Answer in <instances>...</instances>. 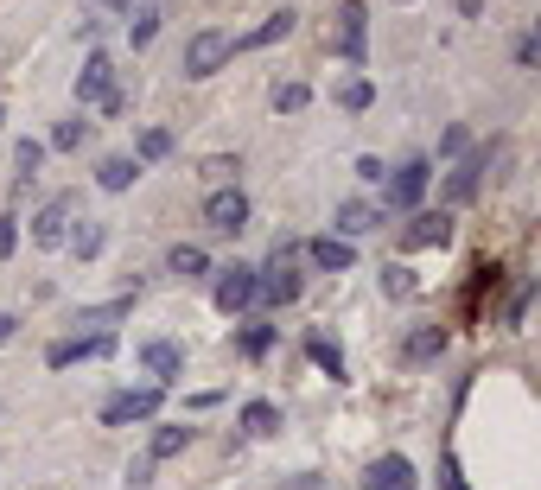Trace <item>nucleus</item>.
Listing matches in <instances>:
<instances>
[{"label":"nucleus","mask_w":541,"mask_h":490,"mask_svg":"<svg viewBox=\"0 0 541 490\" xmlns=\"http://www.w3.org/2000/svg\"><path fill=\"white\" fill-rule=\"evenodd\" d=\"M293 261H300V242L281 236V242L268 249V268H255V280H261L255 300H268V306H293V300H300L306 280H300V268H293Z\"/></svg>","instance_id":"f257e3e1"},{"label":"nucleus","mask_w":541,"mask_h":490,"mask_svg":"<svg viewBox=\"0 0 541 490\" xmlns=\"http://www.w3.org/2000/svg\"><path fill=\"white\" fill-rule=\"evenodd\" d=\"M236 51H230V32H217V26H204V32H191V45H185V77L191 83H204V77H217L223 64H230Z\"/></svg>","instance_id":"f03ea898"},{"label":"nucleus","mask_w":541,"mask_h":490,"mask_svg":"<svg viewBox=\"0 0 541 490\" xmlns=\"http://www.w3.org/2000/svg\"><path fill=\"white\" fill-rule=\"evenodd\" d=\"M204 230L211 236H242L249 230V198H242V185H217L211 198H204Z\"/></svg>","instance_id":"7ed1b4c3"},{"label":"nucleus","mask_w":541,"mask_h":490,"mask_svg":"<svg viewBox=\"0 0 541 490\" xmlns=\"http://www.w3.org/2000/svg\"><path fill=\"white\" fill-rule=\"evenodd\" d=\"M491 166H497V147H478V153H465V160L446 172V185H440V191H446V204H471Z\"/></svg>","instance_id":"20e7f679"},{"label":"nucleus","mask_w":541,"mask_h":490,"mask_svg":"<svg viewBox=\"0 0 541 490\" xmlns=\"http://www.w3.org/2000/svg\"><path fill=\"white\" fill-rule=\"evenodd\" d=\"M96 357H115V331H77V338L51 344L45 363L51 370H71V363H96Z\"/></svg>","instance_id":"39448f33"},{"label":"nucleus","mask_w":541,"mask_h":490,"mask_svg":"<svg viewBox=\"0 0 541 490\" xmlns=\"http://www.w3.org/2000/svg\"><path fill=\"white\" fill-rule=\"evenodd\" d=\"M160 401H166V389H128V395H115V401H102V427H134V420H153L160 414Z\"/></svg>","instance_id":"423d86ee"},{"label":"nucleus","mask_w":541,"mask_h":490,"mask_svg":"<svg viewBox=\"0 0 541 490\" xmlns=\"http://www.w3.org/2000/svg\"><path fill=\"white\" fill-rule=\"evenodd\" d=\"M427 185H433V160H408V166H395V179H389V204H382V217L389 210H414L427 198Z\"/></svg>","instance_id":"0eeeda50"},{"label":"nucleus","mask_w":541,"mask_h":490,"mask_svg":"<svg viewBox=\"0 0 541 490\" xmlns=\"http://www.w3.org/2000/svg\"><path fill=\"white\" fill-rule=\"evenodd\" d=\"M338 51H344L351 70L370 58V13H363V0H344L338 7Z\"/></svg>","instance_id":"6e6552de"},{"label":"nucleus","mask_w":541,"mask_h":490,"mask_svg":"<svg viewBox=\"0 0 541 490\" xmlns=\"http://www.w3.org/2000/svg\"><path fill=\"white\" fill-rule=\"evenodd\" d=\"M77 223V198H51L45 210H32V249H58Z\"/></svg>","instance_id":"1a4fd4ad"},{"label":"nucleus","mask_w":541,"mask_h":490,"mask_svg":"<svg viewBox=\"0 0 541 490\" xmlns=\"http://www.w3.org/2000/svg\"><path fill=\"white\" fill-rule=\"evenodd\" d=\"M255 287H261L255 268H242V261H236V268H223L217 274V312H230V319H236V312H249L255 306Z\"/></svg>","instance_id":"9d476101"},{"label":"nucleus","mask_w":541,"mask_h":490,"mask_svg":"<svg viewBox=\"0 0 541 490\" xmlns=\"http://www.w3.org/2000/svg\"><path fill=\"white\" fill-rule=\"evenodd\" d=\"M446 242H452V210H421L401 230V249H446Z\"/></svg>","instance_id":"9b49d317"},{"label":"nucleus","mask_w":541,"mask_h":490,"mask_svg":"<svg viewBox=\"0 0 541 490\" xmlns=\"http://www.w3.org/2000/svg\"><path fill=\"white\" fill-rule=\"evenodd\" d=\"M141 370L153 376V389H172V382L185 376V350L166 344V338H153V344H141Z\"/></svg>","instance_id":"f8f14e48"},{"label":"nucleus","mask_w":541,"mask_h":490,"mask_svg":"<svg viewBox=\"0 0 541 490\" xmlns=\"http://www.w3.org/2000/svg\"><path fill=\"white\" fill-rule=\"evenodd\" d=\"M109 90H115V58H109V51H90L83 70H77V102L90 109V102H102Z\"/></svg>","instance_id":"ddd939ff"},{"label":"nucleus","mask_w":541,"mask_h":490,"mask_svg":"<svg viewBox=\"0 0 541 490\" xmlns=\"http://www.w3.org/2000/svg\"><path fill=\"white\" fill-rule=\"evenodd\" d=\"M363 490H421V484H414V465L401 459V452H382V459H370V471H363Z\"/></svg>","instance_id":"4468645a"},{"label":"nucleus","mask_w":541,"mask_h":490,"mask_svg":"<svg viewBox=\"0 0 541 490\" xmlns=\"http://www.w3.org/2000/svg\"><path fill=\"white\" fill-rule=\"evenodd\" d=\"M331 223H338V230H331V236H344V242H351V236H370V230H382V223H389V217H382V204L344 198V204H338V217H331Z\"/></svg>","instance_id":"2eb2a0df"},{"label":"nucleus","mask_w":541,"mask_h":490,"mask_svg":"<svg viewBox=\"0 0 541 490\" xmlns=\"http://www.w3.org/2000/svg\"><path fill=\"white\" fill-rule=\"evenodd\" d=\"M293 20H300V13H293V7L268 13V20H261L255 32H242V39H230V51H268V45H281L287 32H293Z\"/></svg>","instance_id":"dca6fc26"},{"label":"nucleus","mask_w":541,"mask_h":490,"mask_svg":"<svg viewBox=\"0 0 541 490\" xmlns=\"http://www.w3.org/2000/svg\"><path fill=\"white\" fill-rule=\"evenodd\" d=\"M306 255H312V268L319 274H351L357 268V249L344 236H319V242H306Z\"/></svg>","instance_id":"f3484780"},{"label":"nucleus","mask_w":541,"mask_h":490,"mask_svg":"<svg viewBox=\"0 0 541 490\" xmlns=\"http://www.w3.org/2000/svg\"><path fill=\"white\" fill-rule=\"evenodd\" d=\"M134 312V293H121V300H102V306H77V331H109V325H121Z\"/></svg>","instance_id":"a211bd4d"},{"label":"nucleus","mask_w":541,"mask_h":490,"mask_svg":"<svg viewBox=\"0 0 541 490\" xmlns=\"http://www.w3.org/2000/svg\"><path fill=\"white\" fill-rule=\"evenodd\" d=\"M440 350H446V325H414L408 344H401V357H408V363H433Z\"/></svg>","instance_id":"6ab92c4d"},{"label":"nucleus","mask_w":541,"mask_h":490,"mask_svg":"<svg viewBox=\"0 0 541 490\" xmlns=\"http://www.w3.org/2000/svg\"><path fill=\"white\" fill-rule=\"evenodd\" d=\"M198 440V427H153V446H147V459L160 465V459H179V452Z\"/></svg>","instance_id":"aec40b11"},{"label":"nucleus","mask_w":541,"mask_h":490,"mask_svg":"<svg viewBox=\"0 0 541 490\" xmlns=\"http://www.w3.org/2000/svg\"><path fill=\"white\" fill-rule=\"evenodd\" d=\"M134 179H141V166H134L128 153H109V160L96 166V185H102V191H128Z\"/></svg>","instance_id":"412c9836"},{"label":"nucleus","mask_w":541,"mask_h":490,"mask_svg":"<svg viewBox=\"0 0 541 490\" xmlns=\"http://www.w3.org/2000/svg\"><path fill=\"white\" fill-rule=\"evenodd\" d=\"M166 274H179V280H198V274H211V255H204L198 242H179V249L166 255Z\"/></svg>","instance_id":"4be33fe9"},{"label":"nucleus","mask_w":541,"mask_h":490,"mask_svg":"<svg viewBox=\"0 0 541 490\" xmlns=\"http://www.w3.org/2000/svg\"><path fill=\"white\" fill-rule=\"evenodd\" d=\"M242 433H255V440H268L274 427H281V408H274V401H242Z\"/></svg>","instance_id":"5701e85b"},{"label":"nucleus","mask_w":541,"mask_h":490,"mask_svg":"<svg viewBox=\"0 0 541 490\" xmlns=\"http://www.w3.org/2000/svg\"><path fill=\"white\" fill-rule=\"evenodd\" d=\"M64 242H71V255H77V261H96V255H102V242H109V230L83 217V223H71V236H64Z\"/></svg>","instance_id":"b1692460"},{"label":"nucleus","mask_w":541,"mask_h":490,"mask_svg":"<svg viewBox=\"0 0 541 490\" xmlns=\"http://www.w3.org/2000/svg\"><path fill=\"white\" fill-rule=\"evenodd\" d=\"M306 357H312V363H319V370H325V376H338V382H344V350H338V344H331V338H325V331H312V338H306Z\"/></svg>","instance_id":"393cba45"},{"label":"nucleus","mask_w":541,"mask_h":490,"mask_svg":"<svg viewBox=\"0 0 541 490\" xmlns=\"http://www.w3.org/2000/svg\"><path fill=\"white\" fill-rule=\"evenodd\" d=\"M172 153V128H141V140H134V166H153Z\"/></svg>","instance_id":"a878e982"},{"label":"nucleus","mask_w":541,"mask_h":490,"mask_svg":"<svg viewBox=\"0 0 541 490\" xmlns=\"http://www.w3.org/2000/svg\"><path fill=\"white\" fill-rule=\"evenodd\" d=\"M370 102H376L370 77H344V83H338V109H344V115H363V109H370Z\"/></svg>","instance_id":"bb28decb"},{"label":"nucleus","mask_w":541,"mask_h":490,"mask_svg":"<svg viewBox=\"0 0 541 490\" xmlns=\"http://www.w3.org/2000/svg\"><path fill=\"white\" fill-rule=\"evenodd\" d=\"M236 350H242V357H268V350H274V325H242L236 331Z\"/></svg>","instance_id":"cd10ccee"},{"label":"nucleus","mask_w":541,"mask_h":490,"mask_svg":"<svg viewBox=\"0 0 541 490\" xmlns=\"http://www.w3.org/2000/svg\"><path fill=\"white\" fill-rule=\"evenodd\" d=\"M306 102H312L306 83H274V115H300Z\"/></svg>","instance_id":"c85d7f7f"},{"label":"nucleus","mask_w":541,"mask_h":490,"mask_svg":"<svg viewBox=\"0 0 541 490\" xmlns=\"http://www.w3.org/2000/svg\"><path fill=\"white\" fill-rule=\"evenodd\" d=\"M83 134H90V121H58V128H51V147H58V153H77L83 147Z\"/></svg>","instance_id":"c756f323"},{"label":"nucleus","mask_w":541,"mask_h":490,"mask_svg":"<svg viewBox=\"0 0 541 490\" xmlns=\"http://www.w3.org/2000/svg\"><path fill=\"white\" fill-rule=\"evenodd\" d=\"M13 166H20V179H32V172H39L45 166V140H20V147H13Z\"/></svg>","instance_id":"7c9ffc66"},{"label":"nucleus","mask_w":541,"mask_h":490,"mask_svg":"<svg viewBox=\"0 0 541 490\" xmlns=\"http://www.w3.org/2000/svg\"><path fill=\"white\" fill-rule=\"evenodd\" d=\"M153 32H160V7H141V13L128 20V39H134V51H141V45H153Z\"/></svg>","instance_id":"2f4dec72"},{"label":"nucleus","mask_w":541,"mask_h":490,"mask_svg":"<svg viewBox=\"0 0 541 490\" xmlns=\"http://www.w3.org/2000/svg\"><path fill=\"white\" fill-rule=\"evenodd\" d=\"M382 293L408 300V293H414V268H401V261H389V268H382Z\"/></svg>","instance_id":"473e14b6"},{"label":"nucleus","mask_w":541,"mask_h":490,"mask_svg":"<svg viewBox=\"0 0 541 490\" xmlns=\"http://www.w3.org/2000/svg\"><path fill=\"white\" fill-rule=\"evenodd\" d=\"M529 300H535V280H522L516 300H510V312H503V325H510V331H522V319H529Z\"/></svg>","instance_id":"72a5a7b5"},{"label":"nucleus","mask_w":541,"mask_h":490,"mask_svg":"<svg viewBox=\"0 0 541 490\" xmlns=\"http://www.w3.org/2000/svg\"><path fill=\"white\" fill-rule=\"evenodd\" d=\"M13 249H20V217H13V210H0V261H7Z\"/></svg>","instance_id":"f704fd0d"},{"label":"nucleus","mask_w":541,"mask_h":490,"mask_svg":"<svg viewBox=\"0 0 541 490\" xmlns=\"http://www.w3.org/2000/svg\"><path fill=\"white\" fill-rule=\"evenodd\" d=\"M236 172H242V166L230 160V153H217V160H204V179H217V185H230Z\"/></svg>","instance_id":"c9c22d12"},{"label":"nucleus","mask_w":541,"mask_h":490,"mask_svg":"<svg viewBox=\"0 0 541 490\" xmlns=\"http://www.w3.org/2000/svg\"><path fill=\"white\" fill-rule=\"evenodd\" d=\"M357 179H363V185H382V179H389V166H382L376 153H363V160H357Z\"/></svg>","instance_id":"e433bc0d"},{"label":"nucleus","mask_w":541,"mask_h":490,"mask_svg":"<svg viewBox=\"0 0 541 490\" xmlns=\"http://www.w3.org/2000/svg\"><path fill=\"white\" fill-rule=\"evenodd\" d=\"M440 153H446V160H452V153H465V128H446L440 134Z\"/></svg>","instance_id":"4c0bfd02"},{"label":"nucleus","mask_w":541,"mask_h":490,"mask_svg":"<svg viewBox=\"0 0 541 490\" xmlns=\"http://www.w3.org/2000/svg\"><path fill=\"white\" fill-rule=\"evenodd\" d=\"M128 484H134V490L153 484V459H134V465H128Z\"/></svg>","instance_id":"58836bf2"},{"label":"nucleus","mask_w":541,"mask_h":490,"mask_svg":"<svg viewBox=\"0 0 541 490\" xmlns=\"http://www.w3.org/2000/svg\"><path fill=\"white\" fill-rule=\"evenodd\" d=\"M440 490H471V484H465V478H459V465H452V459H446V465H440Z\"/></svg>","instance_id":"ea45409f"},{"label":"nucleus","mask_w":541,"mask_h":490,"mask_svg":"<svg viewBox=\"0 0 541 490\" xmlns=\"http://www.w3.org/2000/svg\"><path fill=\"white\" fill-rule=\"evenodd\" d=\"M516 64H522V70L535 64V32H522V39H516Z\"/></svg>","instance_id":"a19ab883"},{"label":"nucleus","mask_w":541,"mask_h":490,"mask_svg":"<svg viewBox=\"0 0 541 490\" xmlns=\"http://www.w3.org/2000/svg\"><path fill=\"white\" fill-rule=\"evenodd\" d=\"M452 7H459L465 20H478V13H484V0H452Z\"/></svg>","instance_id":"79ce46f5"},{"label":"nucleus","mask_w":541,"mask_h":490,"mask_svg":"<svg viewBox=\"0 0 541 490\" xmlns=\"http://www.w3.org/2000/svg\"><path fill=\"white\" fill-rule=\"evenodd\" d=\"M13 331H20V319H13V312H0V344H7Z\"/></svg>","instance_id":"37998d69"},{"label":"nucleus","mask_w":541,"mask_h":490,"mask_svg":"<svg viewBox=\"0 0 541 490\" xmlns=\"http://www.w3.org/2000/svg\"><path fill=\"white\" fill-rule=\"evenodd\" d=\"M281 490H325V484H319V478H287Z\"/></svg>","instance_id":"c03bdc74"},{"label":"nucleus","mask_w":541,"mask_h":490,"mask_svg":"<svg viewBox=\"0 0 541 490\" xmlns=\"http://www.w3.org/2000/svg\"><path fill=\"white\" fill-rule=\"evenodd\" d=\"M0 121H7V109H0Z\"/></svg>","instance_id":"a18cd8bd"}]
</instances>
